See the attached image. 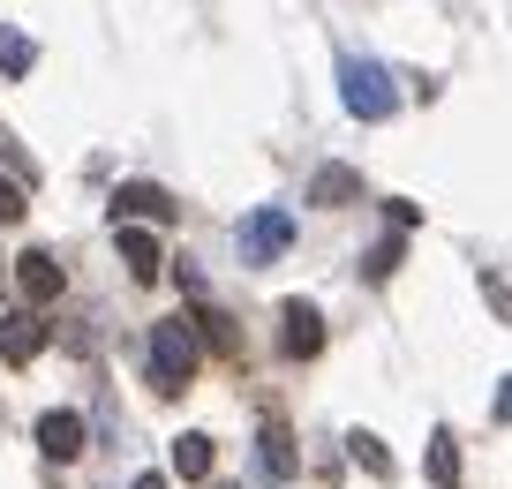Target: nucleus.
Instances as JSON below:
<instances>
[{"label": "nucleus", "mask_w": 512, "mask_h": 489, "mask_svg": "<svg viewBox=\"0 0 512 489\" xmlns=\"http://www.w3.org/2000/svg\"><path fill=\"white\" fill-rule=\"evenodd\" d=\"M339 98H347L354 121H392L400 91H392V68L369 61V53H339Z\"/></svg>", "instance_id": "obj_1"}, {"label": "nucleus", "mask_w": 512, "mask_h": 489, "mask_svg": "<svg viewBox=\"0 0 512 489\" xmlns=\"http://www.w3.org/2000/svg\"><path fill=\"white\" fill-rule=\"evenodd\" d=\"M196 362H204V347H196L189 316H159V324H151V384H159V392H189Z\"/></svg>", "instance_id": "obj_2"}, {"label": "nucleus", "mask_w": 512, "mask_h": 489, "mask_svg": "<svg viewBox=\"0 0 512 489\" xmlns=\"http://www.w3.org/2000/svg\"><path fill=\"white\" fill-rule=\"evenodd\" d=\"M287 241H294V219L279 204H256L249 219L234 226V249H241V264H279L287 256Z\"/></svg>", "instance_id": "obj_3"}, {"label": "nucleus", "mask_w": 512, "mask_h": 489, "mask_svg": "<svg viewBox=\"0 0 512 489\" xmlns=\"http://www.w3.org/2000/svg\"><path fill=\"white\" fill-rule=\"evenodd\" d=\"M174 219V196L159 181H121L113 189V226H166Z\"/></svg>", "instance_id": "obj_4"}, {"label": "nucleus", "mask_w": 512, "mask_h": 489, "mask_svg": "<svg viewBox=\"0 0 512 489\" xmlns=\"http://www.w3.org/2000/svg\"><path fill=\"white\" fill-rule=\"evenodd\" d=\"M16 286H23V309H46V301H61L68 271H61V256H53V249H23L16 256Z\"/></svg>", "instance_id": "obj_5"}, {"label": "nucleus", "mask_w": 512, "mask_h": 489, "mask_svg": "<svg viewBox=\"0 0 512 489\" xmlns=\"http://www.w3.org/2000/svg\"><path fill=\"white\" fill-rule=\"evenodd\" d=\"M38 354H46V324H38V309H0V362L31 369Z\"/></svg>", "instance_id": "obj_6"}, {"label": "nucleus", "mask_w": 512, "mask_h": 489, "mask_svg": "<svg viewBox=\"0 0 512 489\" xmlns=\"http://www.w3.org/2000/svg\"><path fill=\"white\" fill-rule=\"evenodd\" d=\"M279 324H287V332H279L287 362H317V354H324V316L309 309V301H287V309H279Z\"/></svg>", "instance_id": "obj_7"}, {"label": "nucleus", "mask_w": 512, "mask_h": 489, "mask_svg": "<svg viewBox=\"0 0 512 489\" xmlns=\"http://www.w3.org/2000/svg\"><path fill=\"white\" fill-rule=\"evenodd\" d=\"M83 437H91V429H83V414L76 407H53V414H38V452L46 459H83Z\"/></svg>", "instance_id": "obj_8"}, {"label": "nucleus", "mask_w": 512, "mask_h": 489, "mask_svg": "<svg viewBox=\"0 0 512 489\" xmlns=\"http://www.w3.org/2000/svg\"><path fill=\"white\" fill-rule=\"evenodd\" d=\"M113 241H121V264H128V279H136V286H151L166 271V249H159L151 226H113Z\"/></svg>", "instance_id": "obj_9"}, {"label": "nucleus", "mask_w": 512, "mask_h": 489, "mask_svg": "<svg viewBox=\"0 0 512 489\" xmlns=\"http://www.w3.org/2000/svg\"><path fill=\"white\" fill-rule=\"evenodd\" d=\"M309 204H317V211L362 204V174H354V166H317V174H309Z\"/></svg>", "instance_id": "obj_10"}, {"label": "nucleus", "mask_w": 512, "mask_h": 489, "mask_svg": "<svg viewBox=\"0 0 512 489\" xmlns=\"http://www.w3.org/2000/svg\"><path fill=\"white\" fill-rule=\"evenodd\" d=\"M256 459H264V474H272L279 489L294 482V437H287V422H279V414H272L264 429H256Z\"/></svg>", "instance_id": "obj_11"}, {"label": "nucleus", "mask_w": 512, "mask_h": 489, "mask_svg": "<svg viewBox=\"0 0 512 489\" xmlns=\"http://www.w3.org/2000/svg\"><path fill=\"white\" fill-rule=\"evenodd\" d=\"M211 467H219L211 437H204V429H181V437H174V474H181V482H211Z\"/></svg>", "instance_id": "obj_12"}, {"label": "nucleus", "mask_w": 512, "mask_h": 489, "mask_svg": "<svg viewBox=\"0 0 512 489\" xmlns=\"http://www.w3.org/2000/svg\"><path fill=\"white\" fill-rule=\"evenodd\" d=\"M189 332H196V347H211L219 362H241V332L226 324L219 309H196V316H189Z\"/></svg>", "instance_id": "obj_13"}, {"label": "nucleus", "mask_w": 512, "mask_h": 489, "mask_svg": "<svg viewBox=\"0 0 512 489\" xmlns=\"http://www.w3.org/2000/svg\"><path fill=\"white\" fill-rule=\"evenodd\" d=\"M0 68H8V76H31L38 68V38H23L16 23H0Z\"/></svg>", "instance_id": "obj_14"}, {"label": "nucleus", "mask_w": 512, "mask_h": 489, "mask_svg": "<svg viewBox=\"0 0 512 489\" xmlns=\"http://www.w3.org/2000/svg\"><path fill=\"white\" fill-rule=\"evenodd\" d=\"M430 482L437 489L460 482V444H452V429H437V437H430Z\"/></svg>", "instance_id": "obj_15"}, {"label": "nucleus", "mask_w": 512, "mask_h": 489, "mask_svg": "<svg viewBox=\"0 0 512 489\" xmlns=\"http://www.w3.org/2000/svg\"><path fill=\"white\" fill-rule=\"evenodd\" d=\"M347 452H354V467L392 474V452H384V437H369V429H347Z\"/></svg>", "instance_id": "obj_16"}, {"label": "nucleus", "mask_w": 512, "mask_h": 489, "mask_svg": "<svg viewBox=\"0 0 512 489\" xmlns=\"http://www.w3.org/2000/svg\"><path fill=\"white\" fill-rule=\"evenodd\" d=\"M400 256H407V241H400V234L377 241V249L362 256V279H392V271H400Z\"/></svg>", "instance_id": "obj_17"}, {"label": "nucleus", "mask_w": 512, "mask_h": 489, "mask_svg": "<svg viewBox=\"0 0 512 489\" xmlns=\"http://www.w3.org/2000/svg\"><path fill=\"white\" fill-rule=\"evenodd\" d=\"M23 211H31V204H23V181H8V174H0V226H16Z\"/></svg>", "instance_id": "obj_18"}, {"label": "nucleus", "mask_w": 512, "mask_h": 489, "mask_svg": "<svg viewBox=\"0 0 512 489\" xmlns=\"http://www.w3.org/2000/svg\"><path fill=\"white\" fill-rule=\"evenodd\" d=\"M128 489H174V482H166V474H136Z\"/></svg>", "instance_id": "obj_19"}]
</instances>
